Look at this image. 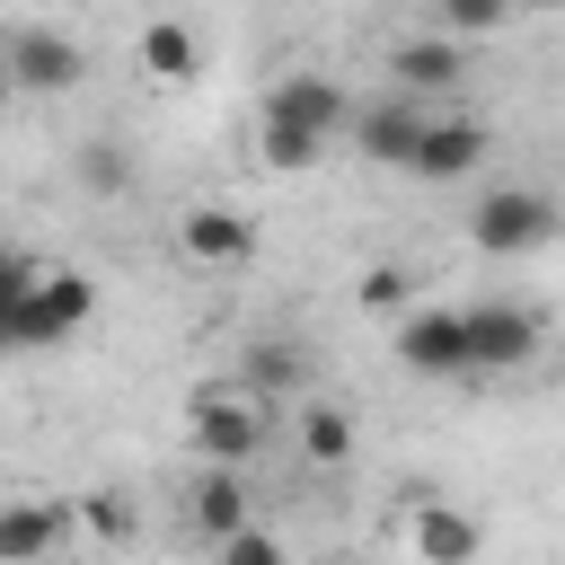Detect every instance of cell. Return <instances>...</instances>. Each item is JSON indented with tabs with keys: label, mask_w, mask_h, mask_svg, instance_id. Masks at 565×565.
Wrapping results in <instances>:
<instances>
[{
	"label": "cell",
	"mask_w": 565,
	"mask_h": 565,
	"mask_svg": "<svg viewBox=\"0 0 565 565\" xmlns=\"http://www.w3.org/2000/svg\"><path fill=\"white\" fill-rule=\"evenodd\" d=\"M88 309H97V282L79 265H35L26 291H18V353H44V344L79 335Z\"/></svg>",
	"instance_id": "cell-1"
},
{
	"label": "cell",
	"mask_w": 565,
	"mask_h": 565,
	"mask_svg": "<svg viewBox=\"0 0 565 565\" xmlns=\"http://www.w3.org/2000/svg\"><path fill=\"white\" fill-rule=\"evenodd\" d=\"M265 424H274V406H265L256 388H203V397L185 406L194 459H230V468H247V459L265 450Z\"/></svg>",
	"instance_id": "cell-2"
},
{
	"label": "cell",
	"mask_w": 565,
	"mask_h": 565,
	"mask_svg": "<svg viewBox=\"0 0 565 565\" xmlns=\"http://www.w3.org/2000/svg\"><path fill=\"white\" fill-rule=\"evenodd\" d=\"M468 238H477V256H539L556 238V194L547 185H494L477 203Z\"/></svg>",
	"instance_id": "cell-3"
},
{
	"label": "cell",
	"mask_w": 565,
	"mask_h": 565,
	"mask_svg": "<svg viewBox=\"0 0 565 565\" xmlns=\"http://www.w3.org/2000/svg\"><path fill=\"white\" fill-rule=\"evenodd\" d=\"M459 335H468V371H521L547 344L530 300H477V309H459Z\"/></svg>",
	"instance_id": "cell-4"
},
{
	"label": "cell",
	"mask_w": 565,
	"mask_h": 565,
	"mask_svg": "<svg viewBox=\"0 0 565 565\" xmlns=\"http://www.w3.org/2000/svg\"><path fill=\"white\" fill-rule=\"evenodd\" d=\"M486 150H494V132H486L477 115H433V106H424V124H415V141H406V177L450 185V177H477Z\"/></svg>",
	"instance_id": "cell-5"
},
{
	"label": "cell",
	"mask_w": 565,
	"mask_h": 565,
	"mask_svg": "<svg viewBox=\"0 0 565 565\" xmlns=\"http://www.w3.org/2000/svg\"><path fill=\"white\" fill-rule=\"evenodd\" d=\"M397 362H406L415 380H459V371H468V335H459V309L406 300V309H397Z\"/></svg>",
	"instance_id": "cell-6"
},
{
	"label": "cell",
	"mask_w": 565,
	"mask_h": 565,
	"mask_svg": "<svg viewBox=\"0 0 565 565\" xmlns=\"http://www.w3.org/2000/svg\"><path fill=\"white\" fill-rule=\"evenodd\" d=\"M0 53H9V88H26V97H62V88L88 79V53H79L71 35H53V26H26V35H9Z\"/></svg>",
	"instance_id": "cell-7"
},
{
	"label": "cell",
	"mask_w": 565,
	"mask_h": 565,
	"mask_svg": "<svg viewBox=\"0 0 565 565\" xmlns=\"http://www.w3.org/2000/svg\"><path fill=\"white\" fill-rule=\"evenodd\" d=\"M265 115H291V124H309L318 141H335L344 115H353V88H335L327 71H282V79L265 88Z\"/></svg>",
	"instance_id": "cell-8"
},
{
	"label": "cell",
	"mask_w": 565,
	"mask_h": 565,
	"mask_svg": "<svg viewBox=\"0 0 565 565\" xmlns=\"http://www.w3.org/2000/svg\"><path fill=\"white\" fill-rule=\"evenodd\" d=\"M177 247H185V265L230 274V265L256 256V230H247V212H230V203H194V212L177 221Z\"/></svg>",
	"instance_id": "cell-9"
},
{
	"label": "cell",
	"mask_w": 565,
	"mask_h": 565,
	"mask_svg": "<svg viewBox=\"0 0 565 565\" xmlns=\"http://www.w3.org/2000/svg\"><path fill=\"white\" fill-rule=\"evenodd\" d=\"M415 124H424V97H380V106H353L344 115V132H353V150L371 159V168H406V141H415Z\"/></svg>",
	"instance_id": "cell-10"
},
{
	"label": "cell",
	"mask_w": 565,
	"mask_h": 565,
	"mask_svg": "<svg viewBox=\"0 0 565 565\" xmlns=\"http://www.w3.org/2000/svg\"><path fill=\"white\" fill-rule=\"evenodd\" d=\"M388 79H397L406 97H450V88L468 79V53H459V35H406V44L388 53Z\"/></svg>",
	"instance_id": "cell-11"
},
{
	"label": "cell",
	"mask_w": 565,
	"mask_h": 565,
	"mask_svg": "<svg viewBox=\"0 0 565 565\" xmlns=\"http://www.w3.org/2000/svg\"><path fill=\"white\" fill-rule=\"evenodd\" d=\"M406 539H415V556L424 565H477V547H486V530L468 521V512H450V503H415V521H406Z\"/></svg>",
	"instance_id": "cell-12"
},
{
	"label": "cell",
	"mask_w": 565,
	"mask_h": 565,
	"mask_svg": "<svg viewBox=\"0 0 565 565\" xmlns=\"http://www.w3.org/2000/svg\"><path fill=\"white\" fill-rule=\"evenodd\" d=\"M71 539V503H0V556L26 565V556H53Z\"/></svg>",
	"instance_id": "cell-13"
},
{
	"label": "cell",
	"mask_w": 565,
	"mask_h": 565,
	"mask_svg": "<svg viewBox=\"0 0 565 565\" xmlns=\"http://www.w3.org/2000/svg\"><path fill=\"white\" fill-rule=\"evenodd\" d=\"M247 503H256V494H247V477H238L230 459H203V477H194V494H185L194 530H203V539H221L230 521H247Z\"/></svg>",
	"instance_id": "cell-14"
},
{
	"label": "cell",
	"mask_w": 565,
	"mask_h": 565,
	"mask_svg": "<svg viewBox=\"0 0 565 565\" xmlns=\"http://www.w3.org/2000/svg\"><path fill=\"white\" fill-rule=\"evenodd\" d=\"M291 441H300L309 468H353V415L327 406V397H309V406L291 415Z\"/></svg>",
	"instance_id": "cell-15"
},
{
	"label": "cell",
	"mask_w": 565,
	"mask_h": 565,
	"mask_svg": "<svg viewBox=\"0 0 565 565\" xmlns=\"http://www.w3.org/2000/svg\"><path fill=\"white\" fill-rule=\"evenodd\" d=\"M238 388H256L265 406H274V397H300V388H309V362H300V344H282V335L247 344V380H238Z\"/></svg>",
	"instance_id": "cell-16"
},
{
	"label": "cell",
	"mask_w": 565,
	"mask_h": 565,
	"mask_svg": "<svg viewBox=\"0 0 565 565\" xmlns=\"http://www.w3.org/2000/svg\"><path fill=\"white\" fill-rule=\"evenodd\" d=\"M132 53H141V71H150V79H168V88H177V79H194V62H203V53H194V35H185L177 18H150Z\"/></svg>",
	"instance_id": "cell-17"
},
{
	"label": "cell",
	"mask_w": 565,
	"mask_h": 565,
	"mask_svg": "<svg viewBox=\"0 0 565 565\" xmlns=\"http://www.w3.org/2000/svg\"><path fill=\"white\" fill-rule=\"evenodd\" d=\"M71 177H79L88 194H124V185H132V150H124L115 132H88V141L71 150Z\"/></svg>",
	"instance_id": "cell-18"
},
{
	"label": "cell",
	"mask_w": 565,
	"mask_h": 565,
	"mask_svg": "<svg viewBox=\"0 0 565 565\" xmlns=\"http://www.w3.org/2000/svg\"><path fill=\"white\" fill-rule=\"evenodd\" d=\"M318 150H327V141H318L309 124H291V115H256V159H265V168H318Z\"/></svg>",
	"instance_id": "cell-19"
},
{
	"label": "cell",
	"mask_w": 565,
	"mask_h": 565,
	"mask_svg": "<svg viewBox=\"0 0 565 565\" xmlns=\"http://www.w3.org/2000/svg\"><path fill=\"white\" fill-rule=\"evenodd\" d=\"M512 9H521V0H433L441 35H503V26H512Z\"/></svg>",
	"instance_id": "cell-20"
},
{
	"label": "cell",
	"mask_w": 565,
	"mask_h": 565,
	"mask_svg": "<svg viewBox=\"0 0 565 565\" xmlns=\"http://www.w3.org/2000/svg\"><path fill=\"white\" fill-rule=\"evenodd\" d=\"M71 530H88V539H106V547H124V539H132V503H124L115 486H97V494H88V503L71 512Z\"/></svg>",
	"instance_id": "cell-21"
},
{
	"label": "cell",
	"mask_w": 565,
	"mask_h": 565,
	"mask_svg": "<svg viewBox=\"0 0 565 565\" xmlns=\"http://www.w3.org/2000/svg\"><path fill=\"white\" fill-rule=\"evenodd\" d=\"M212 556H221V565H282V539L256 530V521H230V530L212 539Z\"/></svg>",
	"instance_id": "cell-22"
},
{
	"label": "cell",
	"mask_w": 565,
	"mask_h": 565,
	"mask_svg": "<svg viewBox=\"0 0 565 565\" xmlns=\"http://www.w3.org/2000/svg\"><path fill=\"white\" fill-rule=\"evenodd\" d=\"M26 256L18 247H0V353H18V291H26Z\"/></svg>",
	"instance_id": "cell-23"
},
{
	"label": "cell",
	"mask_w": 565,
	"mask_h": 565,
	"mask_svg": "<svg viewBox=\"0 0 565 565\" xmlns=\"http://www.w3.org/2000/svg\"><path fill=\"white\" fill-rule=\"evenodd\" d=\"M353 291H362V309H406V300H415V274H406V265H371Z\"/></svg>",
	"instance_id": "cell-24"
},
{
	"label": "cell",
	"mask_w": 565,
	"mask_h": 565,
	"mask_svg": "<svg viewBox=\"0 0 565 565\" xmlns=\"http://www.w3.org/2000/svg\"><path fill=\"white\" fill-rule=\"evenodd\" d=\"M0 97H9V53H0Z\"/></svg>",
	"instance_id": "cell-25"
},
{
	"label": "cell",
	"mask_w": 565,
	"mask_h": 565,
	"mask_svg": "<svg viewBox=\"0 0 565 565\" xmlns=\"http://www.w3.org/2000/svg\"><path fill=\"white\" fill-rule=\"evenodd\" d=\"M521 9H565V0H521Z\"/></svg>",
	"instance_id": "cell-26"
},
{
	"label": "cell",
	"mask_w": 565,
	"mask_h": 565,
	"mask_svg": "<svg viewBox=\"0 0 565 565\" xmlns=\"http://www.w3.org/2000/svg\"><path fill=\"white\" fill-rule=\"evenodd\" d=\"M26 9H62V0H26Z\"/></svg>",
	"instance_id": "cell-27"
}]
</instances>
